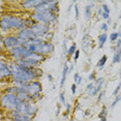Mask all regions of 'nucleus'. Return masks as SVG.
Wrapping results in <instances>:
<instances>
[{
    "label": "nucleus",
    "instance_id": "nucleus-1",
    "mask_svg": "<svg viewBox=\"0 0 121 121\" xmlns=\"http://www.w3.org/2000/svg\"><path fill=\"white\" fill-rule=\"evenodd\" d=\"M24 47H26L31 53L42 54L43 56H48L54 52L55 47L52 42H45L42 39H32L29 42H24Z\"/></svg>",
    "mask_w": 121,
    "mask_h": 121
},
{
    "label": "nucleus",
    "instance_id": "nucleus-2",
    "mask_svg": "<svg viewBox=\"0 0 121 121\" xmlns=\"http://www.w3.org/2000/svg\"><path fill=\"white\" fill-rule=\"evenodd\" d=\"M1 31L2 32H7L10 31L12 29H18V30H23L27 28L26 25V19H23L18 16H12V15H4L1 19Z\"/></svg>",
    "mask_w": 121,
    "mask_h": 121
},
{
    "label": "nucleus",
    "instance_id": "nucleus-3",
    "mask_svg": "<svg viewBox=\"0 0 121 121\" xmlns=\"http://www.w3.org/2000/svg\"><path fill=\"white\" fill-rule=\"evenodd\" d=\"M30 18L35 20L37 23L50 25V24H54L57 21V13H53L48 9L46 10H43V12H33L30 16Z\"/></svg>",
    "mask_w": 121,
    "mask_h": 121
},
{
    "label": "nucleus",
    "instance_id": "nucleus-4",
    "mask_svg": "<svg viewBox=\"0 0 121 121\" xmlns=\"http://www.w3.org/2000/svg\"><path fill=\"white\" fill-rule=\"evenodd\" d=\"M21 103L20 98L17 94H10V93H4L1 97V107L6 111H13L17 109L19 104Z\"/></svg>",
    "mask_w": 121,
    "mask_h": 121
},
{
    "label": "nucleus",
    "instance_id": "nucleus-5",
    "mask_svg": "<svg viewBox=\"0 0 121 121\" xmlns=\"http://www.w3.org/2000/svg\"><path fill=\"white\" fill-rule=\"evenodd\" d=\"M16 111L20 114H24L33 118L38 112V107L33 101H21L16 109Z\"/></svg>",
    "mask_w": 121,
    "mask_h": 121
},
{
    "label": "nucleus",
    "instance_id": "nucleus-6",
    "mask_svg": "<svg viewBox=\"0 0 121 121\" xmlns=\"http://www.w3.org/2000/svg\"><path fill=\"white\" fill-rule=\"evenodd\" d=\"M23 45H24V42L20 39L17 35H6V36L2 35L1 36V46H3L7 51Z\"/></svg>",
    "mask_w": 121,
    "mask_h": 121
},
{
    "label": "nucleus",
    "instance_id": "nucleus-7",
    "mask_svg": "<svg viewBox=\"0 0 121 121\" xmlns=\"http://www.w3.org/2000/svg\"><path fill=\"white\" fill-rule=\"evenodd\" d=\"M9 54L10 57L13 59V61H18V60H25L30 56L31 52H30L26 47L20 46L17 48H13L9 51Z\"/></svg>",
    "mask_w": 121,
    "mask_h": 121
},
{
    "label": "nucleus",
    "instance_id": "nucleus-8",
    "mask_svg": "<svg viewBox=\"0 0 121 121\" xmlns=\"http://www.w3.org/2000/svg\"><path fill=\"white\" fill-rule=\"evenodd\" d=\"M31 30L35 33L37 39H42V36L43 34L50 32V25H47V24H43V23H36L31 28Z\"/></svg>",
    "mask_w": 121,
    "mask_h": 121
},
{
    "label": "nucleus",
    "instance_id": "nucleus-9",
    "mask_svg": "<svg viewBox=\"0 0 121 121\" xmlns=\"http://www.w3.org/2000/svg\"><path fill=\"white\" fill-rule=\"evenodd\" d=\"M13 77V71L9 67V64L7 62H5L3 59H1L0 61V79L3 82L4 79H9Z\"/></svg>",
    "mask_w": 121,
    "mask_h": 121
},
{
    "label": "nucleus",
    "instance_id": "nucleus-10",
    "mask_svg": "<svg viewBox=\"0 0 121 121\" xmlns=\"http://www.w3.org/2000/svg\"><path fill=\"white\" fill-rule=\"evenodd\" d=\"M17 36L20 38V39L23 40V42H29V40H32V39L36 38L35 33L30 28H25V29L21 30V31H19Z\"/></svg>",
    "mask_w": 121,
    "mask_h": 121
},
{
    "label": "nucleus",
    "instance_id": "nucleus-11",
    "mask_svg": "<svg viewBox=\"0 0 121 121\" xmlns=\"http://www.w3.org/2000/svg\"><path fill=\"white\" fill-rule=\"evenodd\" d=\"M9 118L12 119V121H33V118L24 114H20L16 110L9 112Z\"/></svg>",
    "mask_w": 121,
    "mask_h": 121
},
{
    "label": "nucleus",
    "instance_id": "nucleus-12",
    "mask_svg": "<svg viewBox=\"0 0 121 121\" xmlns=\"http://www.w3.org/2000/svg\"><path fill=\"white\" fill-rule=\"evenodd\" d=\"M42 0H25V1L22 2V7L24 9H33L35 10V9L40 4Z\"/></svg>",
    "mask_w": 121,
    "mask_h": 121
},
{
    "label": "nucleus",
    "instance_id": "nucleus-13",
    "mask_svg": "<svg viewBox=\"0 0 121 121\" xmlns=\"http://www.w3.org/2000/svg\"><path fill=\"white\" fill-rule=\"evenodd\" d=\"M17 95H18V97L20 98L21 101H32V100H33V98H32L31 96L28 94V92L25 91L24 89H19V88H18Z\"/></svg>",
    "mask_w": 121,
    "mask_h": 121
},
{
    "label": "nucleus",
    "instance_id": "nucleus-14",
    "mask_svg": "<svg viewBox=\"0 0 121 121\" xmlns=\"http://www.w3.org/2000/svg\"><path fill=\"white\" fill-rule=\"evenodd\" d=\"M87 93L89 94L90 96H95L96 94H97V90H96V86L95 84L93 83V82H91V83H89L87 85Z\"/></svg>",
    "mask_w": 121,
    "mask_h": 121
},
{
    "label": "nucleus",
    "instance_id": "nucleus-15",
    "mask_svg": "<svg viewBox=\"0 0 121 121\" xmlns=\"http://www.w3.org/2000/svg\"><path fill=\"white\" fill-rule=\"evenodd\" d=\"M107 39H108V34H107V32H104V33L98 35V48L103 49L104 43H107Z\"/></svg>",
    "mask_w": 121,
    "mask_h": 121
},
{
    "label": "nucleus",
    "instance_id": "nucleus-16",
    "mask_svg": "<svg viewBox=\"0 0 121 121\" xmlns=\"http://www.w3.org/2000/svg\"><path fill=\"white\" fill-rule=\"evenodd\" d=\"M68 69H69V67H68V65L65 63L64 65H63V69H62V78H61V82H60V87H63L64 86V83H65V79H66V76L68 73Z\"/></svg>",
    "mask_w": 121,
    "mask_h": 121
},
{
    "label": "nucleus",
    "instance_id": "nucleus-17",
    "mask_svg": "<svg viewBox=\"0 0 121 121\" xmlns=\"http://www.w3.org/2000/svg\"><path fill=\"white\" fill-rule=\"evenodd\" d=\"M104 79L103 78V77H100V78L96 79L95 82H94V84L96 86V90H97L98 93L101 91V87H103V85H104Z\"/></svg>",
    "mask_w": 121,
    "mask_h": 121
},
{
    "label": "nucleus",
    "instance_id": "nucleus-18",
    "mask_svg": "<svg viewBox=\"0 0 121 121\" xmlns=\"http://www.w3.org/2000/svg\"><path fill=\"white\" fill-rule=\"evenodd\" d=\"M58 4H59L58 1H52V0H51L50 4H49V9L52 10V12L55 13H58V10H59Z\"/></svg>",
    "mask_w": 121,
    "mask_h": 121
},
{
    "label": "nucleus",
    "instance_id": "nucleus-19",
    "mask_svg": "<svg viewBox=\"0 0 121 121\" xmlns=\"http://www.w3.org/2000/svg\"><path fill=\"white\" fill-rule=\"evenodd\" d=\"M92 5L93 3L91 4H88L85 6V17H86L87 20H89V19H91V16H92V12H91V9H92Z\"/></svg>",
    "mask_w": 121,
    "mask_h": 121
},
{
    "label": "nucleus",
    "instance_id": "nucleus-20",
    "mask_svg": "<svg viewBox=\"0 0 121 121\" xmlns=\"http://www.w3.org/2000/svg\"><path fill=\"white\" fill-rule=\"evenodd\" d=\"M107 60H108V57H107V55H103V57H101V58L98 60V62H97V67L103 68L104 65H106Z\"/></svg>",
    "mask_w": 121,
    "mask_h": 121
},
{
    "label": "nucleus",
    "instance_id": "nucleus-21",
    "mask_svg": "<svg viewBox=\"0 0 121 121\" xmlns=\"http://www.w3.org/2000/svg\"><path fill=\"white\" fill-rule=\"evenodd\" d=\"M120 62H121V56L118 50H116L114 55H113V63H120Z\"/></svg>",
    "mask_w": 121,
    "mask_h": 121
},
{
    "label": "nucleus",
    "instance_id": "nucleus-22",
    "mask_svg": "<svg viewBox=\"0 0 121 121\" xmlns=\"http://www.w3.org/2000/svg\"><path fill=\"white\" fill-rule=\"evenodd\" d=\"M36 23H37V22L35 21V20H33L32 18H28V19H26V25H27V28H30V29H31L32 27H33Z\"/></svg>",
    "mask_w": 121,
    "mask_h": 121
},
{
    "label": "nucleus",
    "instance_id": "nucleus-23",
    "mask_svg": "<svg viewBox=\"0 0 121 121\" xmlns=\"http://www.w3.org/2000/svg\"><path fill=\"white\" fill-rule=\"evenodd\" d=\"M109 39L111 43H115L119 39V35H118V32H112L109 36Z\"/></svg>",
    "mask_w": 121,
    "mask_h": 121
},
{
    "label": "nucleus",
    "instance_id": "nucleus-24",
    "mask_svg": "<svg viewBox=\"0 0 121 121\" xmlns=\"http://www.w3.org/2000/svg\"><path fill=\"white\" fill-rule=\"evenodd\" d=\"M5 93H10V94H17L18 93V88L13 85V86H9L6 88V92Z\"/></svg>",
    "mask_w": 121,
    "mask_h": 121
},
{
    "label": "nucleus",
    "instance_id": "nucleus-25",
    "mask_svg": "<svg viewBox=\"0 0 121 121\" xmlns=\"http://www.w3.org/2000/svg\"><path fill=\"white\" fill-rule=\"evenodd\" d=\"M76 52H77V45H76V43H73V45L69 47V49H68L67 55H68V56H73Z\"/></svg>",
    "mask_w": 121,
    "mask_h": 121
},
{
    "label": "nucleus",
    "instance_id": "nucleus-26",
    "mask_svg": "<svg viewBox=\"0 0 121 121\" xmlns=\"http://www.w3.org/2000/svg\"><path fill=\"white\" fill-rule=\"evenodd\" d=\"M107 113H108V111H107V108H106V107H104V108L101 109V111L99 112V114H98V118H99V119L107 118Z\"/></svg>",
    "mask_w": 121,
    "mask_h": 121
},
{
    "label": "nucleus",
    "instance_id": "nucleus-27",
    "mask_svg": "<svg viewBox=\"0 0 121 121\" xmlns=\"http://www.w3.org/2000/svg\"><path fill=\"white\" fill-rule=\"evenodd\" d=\"M120 100H121V94H120V95H117L116 97H115V99H114V101H113V103H112L111 107H112V108H114V107L116 106V104H117L118 103H119Z\"/></svg>",
    "mask_w": 121,
    "mask_h": 121
},
{
    "label": "nucleus",
    "instance_id": "nucleus-28",
    "mask_svg": "<svg viewBox=\"0 0 121 121\" xmlns=\"http://www.w3.org/2000/svg\"><path fill=\"white\" fill-rule=\"evenodd\" d=\"M120 90H121V82H119V84L117 85V87L115 88V90L113 91V95H118L119 94V92H120Z\"/></svg>",
    "mask_w": 121,
    "mask_h": 121
},
{
    "label": "nucleus",
    "instance_id": "nucleus-29",
    "mask_svg": "<svg viewBox=\"0 0 121 121\" xmlns=\"http://www.w3.org/2000/svg\"><path fill=\"white\" fill-rule=\"evenodd\" d=\"M70 111H71V104H66V110H65V113H64V117H68Z\"/></svg>",
    "mask_w": 121,
    "mask_h": 121
},
{
    "label": "nucleus",
    "instance_id": "nucleus-30",
    "mask_svg": "<svg viewBox=\"0 0 121 121\" xmlns=\"http://www.w3.org/2000/svg\"><path fill=\"white\" fill-rule=\"evenodd\" d=\"M66 42L67 40H63V43H62V51H63V55L64 54H67V52H68V49H67V47H66Z\"/></svg>",
    "mask_w": 121,
    "mask_h": 121
},
{
    "label": "nucleus",
    "instance_id": "nucleus-31",
    "mask_svg": "<svg viewBox=\"0 0 121 121\" xmlns=\"http://www.w3.org/2000/svg\"><path fill=\"white\" fill-rule=\"evenodd\" d=\"M101 9H103V12H104V13H110V7L108 6V4L103 3V5H101Z\"/></svg>",
    "mask_w": 121,
    "mask_h": 121
},
{
    "label": "nucleus",
    "instance_id": "nucleus-32",
    "mask_svg": "<svg viewBox=\"0 0 121 121\" xmlns=\"http://www.w3.org/2000/svg\"><path fill=\"white\" fill-rule=\"evenodd\" d=\"M59 98H60V103L63 104H65V95H64V92H60Z\"/></svg>",
    "mask_w": 121,
    "mask_h": 121
},
{
    "label": "nucleus",
    "instance_id": "nucleus-33",
    "mask_svg": "<svg viewBox=\"0 0 121 121\" xmlns=\"http://www.w3.org/2000/svg\"><path fill=\"white\" fill-rule=\"evenodd\" d=\"M73 9H75V17L76 19H78L80 16V12H79V6L76 3H75V6H73Z\"/></svg>",
    "mask_w": 121,
    "mask_h": 121
},
{
    "label": "nucleus",
    "instance_id": "nucleus-34",
    "mask_svg": "<svg viewBox=\"0 0 121 121\" xmlns=\"http://www.w3.org/2000/svg\"><path fill=\"white\" fill-rule=\"evenodd\" d=\"M108 29H109V25H108V24H107V23H103V24H101L100 30H103V31L107 32V31H108Z\"/></svg>",
    "mask_w": 121,
    "mask_h": 121
},
{
    "label": "nucleus",
    "instance_id": "nucleus-35",
    "mask_svg": "<svg viewBox=\"0 0 121 121\" xmlns=\"http://www.w3.org/2000/svg\"><path fill=\"white\" fill-rule=\"evenodd\" d=\"M76 91H77V84L73 83V84H71V93L75 95L76 94Z\"/></svg>",
    "mask_w": 121,
    "mask_h": 121
},
{
    "label": "nucleus",
    "instance_id": "nucleus-36",
    "mask_svg": "<svg viewBox=\"0 0 121 121\" xmlns=\"http://www.w3.org/2000/svg\"><path fill=\"white\" fill-rule=\"evenodd\" d=\"M104 94V92L101 90V91L98 93V96H97V98H96V101H100L101 100V97H103V95Z\"/></svg>",
    "mask_w": 121,
    "mask_h": 121
},
{
    "label": "nucleus",
    "instance_id": "nucleus-37",
    "mask_svg": "<svg viewBox=\"0 0 121 121\" xmlns=\"http://www.w3.org/2000/svg\"><path fill=\"white\" fill-rule=\"evenodd\" d=\"M79 56H80V51L77 50V52L75 53V55H73V60H75V61H77V60L79 59Z\"/></svg>",
    "mask_w": 121,
    "mask_h": 121
},
{
    "label": "nucleus",
    "instance_id": "nucleus-38",
    "mask_svg": "<svg viewBox=\"0 0 121 121\" xmlns=\"http://www.w3.org/2000/svg\"><path fill=\"white\" fill-rule=\"evenodd\" d=\"M101 17H103V19H104V20H107V21H108L109 19H110V13H103V16H101Z\"/></svg>",
    "mask_w": 121,
    "mask_h": 121
},
{
    "label": "nucleus",
    "instance_id": "nucleus-39",
    "mask_svg": "<svg viewBox=\"0 0 121 121\" xmlns=\"http://www.w3.org/2000/svg\"><path fill=\"white\" fill-rule=\"evenodd\" d=\"M94 78H95V73L93 71V73H91L89 75L88 79H89V81H93V80H94Z\"/></svg>",
    "mask_w": 121,
    "mask_h": 121
},
{
    "label": "nucleus",
    "instance_id": "nucleus-40",
    "mask_svg": "<svg viewBox=\"0 0 121 121\" xmlns=\"http://www.w3.org/2000/svg\"><path fill=\"white\" fill-rule=\"evenodd\" d=\"M118 49H121V38H119L116 42V50H118Z\"/></svg>",
    "mask_w": 121,
    "mask_h": 121
},
{
    "label": "nucleus",
    "instance_id": "nucleus-41",
    "mask_svg": "<svg viewBox=\"0 0 121 121\" xmlns=\"http://www.w3.org/2000/svg\"><path fill=\"white\" fill-rule=\"evenodd\" d=\"M60 110H61V106H60V104L58 103L57 104V110H56V116H58L60 114Z\"/></svg>",
    "mask_w": 121,
    "mask_h": 121
},
{
    "label": "nucleus",
    "instance_id": "nucleus-42",
    "mask_svg": "<svg viewBox=\"0 0 121 121\" xmlns=\"http://www.w3.org/2000/svg\"><path fill=\"white\" fill-rule=\"evenodd\" d=\"M103 13H104L103 9H99L97 10V17H99V16H103Z\"/></svg>",
    "mask_w": 121,
    "mask_h": 121
},
{
    "label": "nucleus",
    "instance_id": "nucleus-43",
    "mask_svg": "<svg viewBox=\"0 0 121 121\" xmlns=\"http://www.w3.org/2000/svg\"><path fill=\"white\" fill-rule=\"evenodd\" d=\"M82 80H83V79H82V77H79L78 80H77V82H76V84H77V85L81 84V83H82Z\"/></svg>",
    "mask_w": 121,
    "mask_h": 121
},
{
    "label": "nucleus",
    "instance_id": "nucleus-44",
    "mask_svg": "<svg viewBox=\"0 0 121 121\" xmlns=\"http://www.w3.org/2000/svg\"><path fill=\"white\" fill-rule=\"evenodd\" d=\"M80 77V75L79 73H75V76H73V81L75 82H77V80H78V78Z\"/></svg>",
    "mask_w": 121,
    "mask_h": 121
},
{
    "label": "nucleus",
    "instance_id": "nucleus-45",
    "mask_svg": "<svg viewBox=\"0 0 121 121\" xmlns=\"http://www.w3.org/2000/svg\"><path fill=\"white\" fill-rule=\"evenodd\" d=\"M48 79H49V81H53V76H52L51 73H49V75H48Z\"/></svg>",
    "mask_w": 121,
    "mask_h": 121
},
{
    "label": "nucleus",
    "instance_id": "nucleus-46",
    "mask_svg": "<svg viewBox=\"0 0 121 121\" xmlns=\"http://www.w3.org/2000/svg\"><path fill=\"white\" fill-rule=\"evenodd\" d=\"M73 65H70L69 69H68V73H70V71H71V70H73Z\"/></svg>",
    "mask_w": 121,
    "mask_h": 121
},
{
    "label": "nucleus",
    "instance_id": "nucleus-47",
    "mask_svg": "<svg viewBox=\"0 0 121 121\" xmlns=\"http://www.w3.org/2000/svg\"><path fill=\"white\" fill-rule=\"evenodd\" d=\"M80 107H81V104H77V108H76V110H79V109H80Z\"/></svg>",
    "mask_w": 121,
    "mask_h": 121
},
{
    "label": "nucleus",
    "instance_id": "nucleus-48",
    "mask_svg": "<svg viewBox=\"0 0 121 121\" xmlns=\"http://www.w3.org/2000/svg\"><path fill=\"white\" fill-rule=\"evenodd\" d=\"M116 27H117V23H114V25H113V28H116Z\"/></svg>",
    "mask_w": 121,
    "mask_h": 121
},
{
    "label": "nucleus",
    "instance_id": "nucleus-49",
    "mask_svg": "<svg viewBox=\"0 0 121 121\" xmlns=\"http://www.w3.org/2000/svg\"><path fill=\"white\" fill-rule=\"evenodd\" d=\"M118 35H119V38L121 37V31H118Z\"/></svg>",
    "mask_w": 121,
    "mask_h": 121
},
{
    "label": "nucleus",
    "instance_id": "nucleus-50",
    "mask_svg": "<svg viewBox=\"0 0 121 121\" xmlns=\"http://www.w3.org/2000/svg\"><path fill=\"white\" fill-rule=\"evenodd\" d=\"M100 121H107V118H103V119H100Z\"/></svg>",
    "mask_w": 121,
    "mask_h": 121
},
{
    "label": "nucleus",
    "instance_id": "nucleus-51",
    "mask_svg": "<svg viewBox=\"0 0 121 121\" xmlns=\"http://www.w3.org/2000/svg\"><path fill=\"white\" fill-rule=\"evenodd\" d=\"M119 19H121V13H120V16H119Z\"/></svg>",
    "mask_w": 121,
    "mask_h": 121
},
{
    "label": "nucleus",
    "instance_id": "nucleus-52",
    "mask_svg": "<svg viewBox=\"0 0 121 121\" xmlns=\"http://www.w3.org/2000/svg\"><path fill=\"white\" fill-rule=\"evenodd\" d=\"M69 121H73V119H70V120H69Z\"/></svg>",
    "mask_w": 121,
    "mask_h": 121
},
{
    "label": "nucleus",
    "instance_id": "nucleus-53",
    "mask_svg": "<svg viewBox=\"0 0 121 121\" xmlns=\"http://www.w3.org/2000/svg\"><path fill=\"white\" fill-rule=\"evenodd\" d=\"M120 79H121V73H120Z\"/></svg>",
    "mask_w": 121,
    "mask_h": 121
}]
</instances>
